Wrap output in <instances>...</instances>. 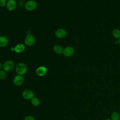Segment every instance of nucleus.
Returning <instances> with one entry per match:
<instances>
[{
    "mask_svg": "<svg viewBox=\"0 0 120 120\" xmlns=\"http://www.w3.org/2000/svg\"><path fill=\"white\" fill-rule=\"evenodd\" d=\"M112 35L115 38L119 39L120 38V30L117 28L113 29L112 31Z\"/></svg>",
    "mask_w": 120,
    "mask_h": 120,
    "instance_id": "4468645a",
    "label": "nucleus"
},
{
    "mask_svg": "<svg viewBox=\"0 0 120 120\" xmlns=\"http://www.w3.org/2000/svg\"><path fill=\"white\" fill-rule=\"evenodd\" d=\"M74 53V49L71 46H68L63 49V54L66 57H70Z\"/></svg>",
    "mask_w": 120,
    "mask_h": 120,
    "instance_id": "423d86ee",
    "label": "nucleus"
},
{
    "mask_svg": "<svg viewBox=\"0 0 120 120\" xmlns=\"http://www.w3.org/2000/svg\"><path fill=\"white\" fill-rule=\"evenodd\" d=\"M23 98L26 99H31L34 97V93L30 90H25L22 93Z\"/></svg>",
    "mask_w": 120,
    "mask_h": 120,
    "instance_id": "6e6552de",
    "label": "nucleus"
},
{
    "mask_svg": "<svg viewBox=\"0 0 120 120\" xmlns=\"http://www.w3.org/2000/svg\"><path fill=\"white\" fill-rule=\"evenodd\" d=\"M15 63L12 60H7L3 64V69L6 72L11 71L14 68Z\"/></svg>",
    "mask_w": 120,
    "mask_h": 120,
    "instance_id": "f03ea898",
    "label": "nucleus"
},
{
    "mask_svg": "<svg viewBox=\"0 0 120 120\" xmlns=\"http://www.w3.org/2000/svg\"><path fill=\"white\" fill-rule=\"evenodd\" d=\"M37 7V3L34 0H29L26 1L24 4L25 9L29 11L35 10Z\"/></svg>",
    "mask_w": 120,
    "mask_h": 120,
    "instance_id": "7ed1b4c3",
    "label": "nucleus"
},
{
    "mask_svg": "<svg viewBox=\"0 0 120 120\" xmlns=\"http://www.w3.org/2000/svg\"></svg>",
    "mask_w": 120,
    "mask_h": 120,
    "instance_id": "b1692460",
    "label": "nucleus"
},
{
    "mask_svg": "<svg viewBox=\"0 0 120 120\" xmlns=\"http://www.w3.org/2000/svg\"><path fill=\"white\" fill-rule=\"evenodd\" d=\"M35 41V38L33 35L31 34H28L25 38L24 44L27 46H30L34 44Z\"/></svg>",
    "mask_w": 120,
    "mask_h": 120,
    "instance_id": "20e7f679",
    "label": "nucleus"
},
{
    "mask_svg": "<svg viewBox=\"0 0 120 120\" xmlns=\"http://www.w3.org/2000/svg\"><path fill=\"white\" fill-rule=\"evenodd\" d=\"M7 1L6 0H0V7H4L6 6Z\"/></svg>",
    "mask_w": 120,
    "mask_h": 120,
    "instance_id": "a211bd4d",
    "label": "nucleus"
},
{
    "mask_svg": "<svg viewBox=\"0 0 120 120\" xmlns=\"http://www.w3.org/2000/svg\"><path fill=\"white\" fill-rule=\"evenodd\" d=\"M24 120H35L34 118L31 115H29L26 116Z\"/></svg>",
    "mask_w": 120,
    "mask_h": 120,
    "instance_id": "6ab92c4d",
    "label": "nucleus"
},
{
    "mask_svg": "<svg viewBox=\"0 0 120 120\" xmlns=\"http://www.w3.org/2000/svg\"><path fill=\"white\" fill-rule=\"evenodd\" d=\"M31 103L34 106H37L40 104V100L38 98L34 97L31 99Z\"/></svg>",
    "mask_w": 120,
    "mask_h": 120,
    "instance_id": "dca6fc26",
    "label": "nucleus"
},
{
    "mask_svg": "<svg viewBox=\"0 0 120 120\" xmlns=\"http://www.w3.org/2000/svg\"><path fill=\"white\" fill-rule=\"evenodd\" d=\"M27 71V67L26 65L23 62L19 63L15 66V71L17 75H23L26 74Z\"/></svg>",
    "mask_w": 120,
    "mask_h": 120,
    "instance_id": "f257e3e1",
    "label": "nucleus"
},
{
    "mask_svg": "<svg viewBox=\"0 0 120 120\" xmlns=\"http://www.w3.org/2000/svg\"><path fill=\"white\" fill-rule=\"evenodd\" d=\"M118 40V44H119L120 45V38Z\"/></svg>",
    "mask_w": 120,
    "mask_h": 120,
    "instance_id": "4be33fe9",
    "label": "nucleus"
},
{
    "mask_svg": "<svg viewBox=\"0 0 120 120\" xmlns=\"http://www.w3.org/2000/svg\"><path fill=\"white\" fill-rule=\"evenodd\" d=\"M10 50H11V51L12 52L14 51V47H11V48H10Z\"/></svg>",
    "mask_w": 120,
    "mask_h": 120,
    "instance_id": "412c9836",
    "label": "nucleus"
},
{
    "mask_svg": "<svg viewBox=\"0 0 120 120\" xmlns=\"http://www.w3.org/2000/svg\"><path fill=\"white\" fill-rule=\"evenodd\" d=\"M105 120H112L111 119H109V118H107V119H105Z\"/></svg>",
    "mask_w": 120,
    "mask_h": 120,
    "instance_id": "5701e85b",
    "label": "nucleus"
},
{
    "mask_svg": "<svg viewBox=\"0 0 120 120\" xmlns=\"http://www.w3.org/2000/svg\"><path fill=\"white\" fill-rule=\"evenodd\" d=\"M55 35L58 38H63L67 35V31L64 29L59 28L55 31Z\"/></svg>",
    "mask_w": 120,
    "mask_h": 120,
    "instance_id": "0eeeda50",
    "label": "nucleus"
},
{
    "mask_svg": "<svg viewBox=\"0 0 120 120\" xmlns=\"http://www.w3.org/2000/svg\"><path fill=\"white\" fill-rule=\"evenodd\" d=\"M25 46L23 44H18L14 47V52L19 53L23 52L25 50Z\"/></svg>",
    "mask_w": 120,
    "mask_h": 120,
    "instance_id": "9b49d317",
    "label": "nucleus"
},
{
    "mask_svg": "<svg viewBox=\"0 0 120 120\" xmlns=\"http://www.w3.org/2000/svg\"><path fill=\"white\" fill-rule=\"evenodd\" d=\"M7 77V73L5 71L3 70H0V79L4 80Z\"/></svg>",
    "mask_w": 120,
    "mask_h": 120,
    "instance_id": "f3484780",
    "label": "nucleus"
},
{
    "mask_svg": "<svg viewBox=\"0 0 120 120\" xmlns=\"http://www.w3.org/2000/svg\"><path fill=\"white\" fill-rule=\"evenodd\" d=\"M53 50L54 51V52L58 54H60L62 53L63 52V48L62 47L61 45H54L53 47Z\"/></svg>",
    "mask_w": 120,
    "mask_h": 120,
    "instance_id": "ddd939ff",
    "label": "nucleus"
},
{
    "mask_svg": "<svg viewBox=\"0 0 120 120\" xmlns=\"http://www.w3.org/2000/svg\"><path fill=\"white\" fill-rule=\"evenodd\" d=\"M47 73V68L44 66H40L36 70V73L39 76H43Z\"/></svg>",
    "mask_w": 120,
    "mask_h": 120,
    "instance_id": "9d476101",
    "label": "nucleus"
},
{
    "mask_svg": "<svg viewBox=\"0 0 120 120\" xmlns=\"http://www.w3.org/2000/svg\"><path fill=\"white\" fill-rule=\"evenodd\" d=\"M111 117L112 120H120V115L119 112H113L111 114Z\"/></svg>",
    "mask_w": 120,
    "mask_h": 120,
    "instance_id": "2eb2a0df",
    "label": "nucleus"
},
{
    "mask_svg": "<svg viewBox=\"0 0 120 120\" xmlns=\"http://www.w3.org/2000/svg\"><path fill=\"white\" fill-rule=\"evenodd\" d=\"M6 7L8 11L14 10L16 7V1L15 0H8Z\"/></svg>",
    "mask_w": 120,
    "mask_h": 120,
    "instance_id": "39448f33",
    "label": "nucleus"
},
{
    "mask_svg": "<svg viewBox=\"0 0 120 120\" xmlns=\"http://www.w3.org/2000/svg\"><path fill=\"white\" fill-rule=\"evenodd\" d=\"M8 43V39L5 36H0V47H6Z\"/></svg>",
    "mask_w": 120,
    "mask_h": 120,
    "instance_id": "f8f14e48",
    "label": "nucleus"
},
{
    "mask_svg": "<svg viewBox=\"0 0 120 120\" xmlns=\"http://www.w3.org/2000/svg\"><path fill=\"white\" fill-rule=\"evenodd\" d=\"M2 68H3V64L0 63V70H1Z\"/></svg>",
    "mask_w": 120,
    "mask_h": 120,
    "instance_id": "aec40b11",
    "label": "nucleus"
},
{
    "mask_svg": "<svg viewBox=\"0 0 120 120\" xmlns=\"http://www.w3.org/2000/svg\"><path fill=\"white\" fill-rule=\"evenodd\" d=\"M13 81L15 85L16 86H20L23 83L24 78L22 75H17L14 77Z\"/></svg>",
    "mask_w": 120,
    "mask_h": 120,
    "instance_id": "1a4fd4ad",
    "label": "nucleus"
}]
</instances>
